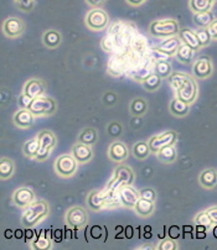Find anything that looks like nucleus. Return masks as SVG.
Listing matches in <instances>:
<instances>
[{
	"mask_svg": "<svg viewBox=\"0 0 217 250\" xmlns=\"http://www.w3.org/2000/svg\"><path fill=\"white\" fill-rule=\"evenodd\" d=\"M170 84L176 91L177 98L188 104H193L197 98V83L193 77L184 73H174L169 77Z\"/></svg>",
	"mask_w": 217,
	"mask_h": 250,
	"instance_id": "nucleus-1",
	"label": "nucleus"
},
{
	"mask_svg": "<svg viewBox=\"0 0 217 250\" xmlns=\"http://www.w3.org/2000/svg\"><path fill=\"white\" fill-rule=\"evenodd\" d=\"M48 212H50V208L45 201H34L29 207L25 208V212L22 213V224L26 228L35 226L47 217Z\"/></svg>",
	"mask_w": 217,
	"mask_h": 250,
	"instance_id": "nucleus-2",
	"label": "nucleus"
},
{
	"mask_svg": "<svg viewBox=\"0 0 217 250\" xmlns=\"http://www.w3.org/2000/svg\"><path fill=\"white\" fill-rule=\"evenodd\" d=\"M149 31L155 38H172L179 34V22L174 19L156 20L150 24Z\"/></svg>",
	"mask_w": 217,
	"mask_h": 250,
	"instance_id": "nucleus-3",
	"label": "nucleus"
},
{
	"mask_svg": "<svg viewBox=\"0 0 217 250\" xmlns=\"http://www.w3.org/2000/svg\"><path fill=\"white\" fill-rule=\"evenodd\" d=\"M32 114L35 117H41V115H51L56 112L57 105L56 102L47 96H41L32 101L31 105L29 106Z\"/></svg>",
	"mask_w": 217,
	"mask_h": 250,
	"instance_id": "nucleus-4",
	"label": "nucleus"
},
{
	"mask_svg": "<svg viewBox=\"0 0 217 250\" xmlns=\"http://www.w3.org/2000/svg\"><path fill=\"white\" fill-rule=\"evenodd\" d=\"M134 182V172L129 166L121 165L115 168L114 178L110 181L108 188L112 191H118L122 186L131 185Z\"/></svg>",
	"mask_w": 217,
	"mask_h": 250,
	"instance_id": "nucleus-5",
	"label": "nucleus"
},
{
	"mask_svg": "<svg viewBox=\"0 0 217 250\" xmlns=\"http://www.w3.org/2000/svg\"><path fill=\"white\" fill-rule=\"evenodd\" d=\"M78 161L73 157V155L65 154L61 155L55 161V171L61 177H71L77 171Z\"/></svg>",
	"mask_w": 217,
	"mask_h": 250,
	"instance_id": "nucleus-6",
	"label": "nucleus"
},
{
	"mask_svg": "<svg viewBox=\"0 0 217 250\" xmlns=\"http://www.w3.org/2000/svg\"><path fill=\"white\" fill-rule=\"evenodd\" d=\"M38 138L39 141H40V149H39V152L35 159L38 161H43V160H46L50 156L51 151L54 150L55 145L57 143V139L56 135L50 130H43L39 134Z\"/></svg>",
	"mask_w": 217,
	"mask_h": 250,
	"instance_id": "nucleus-7",
	"label": "nucleus"
},
{
	"mask_svg": "<svg viewBox=\"0 0 217 250\" xmlns=\"http://www.w3.org/2000/svg\"><path fill=\"white\" fill-rule=\"evenodd\" d=\"M108 21H109V18L107 13L99 8L92 9L86 16V25L94 31H101L106 29L108 26Z\"/></svg>",
	"mask_w": 217,
	"mask_h": 250,
	"instance_id": "nucleus-8",
	"label": "nucleus"
},
{
	"mask_svg": "<svg viewBox=\"0 0 217 250\" xmlns=\"http://www.w3.org/2000/svg\"><path fill=\"white\" fill-rule=\"evenodd\" d=\"M87 221H88V214H87L86 209L80 206L70 208L66 213V222L73 229H80L85 227Z\"/></svg>",
	"mask_w": 217,
	"mask_h": 250,
	"instance_id": "nucleus-9",
	"label": "nucleus"
},
{
	"mask_svg": "<svg viewBox=\"0 0 217 250\" xmlns=\"http://www.w3.org/2000/svg\"><path fill=\"white\" fill-rule=\"evenodd\" d=\"M176 139H177V134L175 133V131L169 130V131H165V133L159 134V135L153 136V138L148 141V144H149L152 152H153V154H156L161 147L175 144Z\"/></svg>",
	"mask_w": 217,
	"mask_h": 250,
	"instance_id": "nucleus-10",
	"label": "nucleus"
},
{
	"mask_svg": "<svg viewBox=\"0 0 217 250\" xmlns=\"http://www.w3.org/2000/svg\"><path fill=\"white\" fill-rule=\"evenodd\" d=\"M25 31V24L22 19L15 18V16H10L8 19L4 20L3 22V32L5 34L6 38L15 39L19 38L24 34Z\"/></svg>",
	"mask_w": 217,
	"mask_h": 250,
	"instance_id": "nucleus-11",
	"label": "nucleus"
},
{
	"mask_svg": "<svg viewBox=\"0 0 217 250\" xmlns=\"http://www.w3.org/2000/svg\"><path fill=\"white\" fill-rule=\"evenodd\" d=\"M118 196L122 206L128 208H134L135 203L140 198V192L137 191L131 185H127V186H122L118 189Z\"/></svg>",
	"mask_w": 217,
	"mask_h": 250,
	"instance_id": "nucleus-12",
	"label": "nucleus"
},
{
	"mask_svg": "<svg viewBox=\"0 0 217 250\" xmlns=\"http://www.w3.org/2000/svg\"><path fill=\"white\" fill-rule=\"evenodd\" d=\"M194 76L198 80H205V78H209L210 76L214 72V66H212V62L209 57H200V59L196 60L194 62L193 67Z\"/></svg>",
	"mask_w": 217,
	"mask_h": 250,
	"instance_id": "nucleus-13",
	"label": "nucleus"
},
{
	"mask_svg": "<svg viewBox=\"0 0 217 250\" xmlns=\"http://www.w3.org/2000/svg\"><path fill=\"white\" fill-rule=\"evenodd\" d=\"M13 201L18 207L26 208L35 201V193L29 187H20L14 192Z\"/></svg>",
	"mask_w": 217,
	"mask_h": 250,
	"instance_id": "nucleus-14",
	"label": "nucleus"
},
{
	"mask_svg": "<svg viewBox=\"0 0 217 250\" xmlns=\"http://www.w3.org/2000/svg\"><path fill=\"white\" fill-rule=\"evenodd\" d=\"M110 189H103V191H93L89 193L88 198H87V203L88 207L92 210H99L102 209L103 207L107 206L108 197H109Z\"/></svg>",
	"mask_w": 217,
	"mask_h": 250,
	"instance_id": "nucleus-15",
	"label": "nucleus"
},
{
	"mask_svg": "<svg viewBox=\"0 0 217 250\" xmlns=\"http://www.w3.org/2000/svg\"><path fill=\"white\" fill-rule=\"evenodd\" d=\"M108 156L114 163H123L129 156L128 146L122 141H114L108 149Z\"/></svg>",
	"mask_w": 217,
	"mask_h": 250,
	"instance_id": "nucleus-16",
	"label": "nucleus"
},
{
	"mask_svg": "<svg viewBox=\"0 0 217 250\" xmlns=\"http://www.w3.org/2000/svg\"><path fill=\"white\" fill-rule=\"evenodd\" d=\"M72 155L77 160L78 164H87L93 157V151H92L91 145L83 144V143L78 141L77 144L73 145Z\"/></svg>",
	"mask_w": 217,
	"mask_h": 250,
	"instance_id": "nucleus-17",
	"label": "nucleus"
},
{
	"mask_svg": "<svg viewBox=\"0 0 217 250\" xmlns=\"http://www.w3.org/2000/svg\"><path fill=\"white\" fill-rule=\"evenodd\" d=\"M22 93L29 96L30 98L35 99L38 97H41L45 94V84L39 78H31V80H29L25 83L24 92Z\"/></svg>",
	"mask_w": 217,
	"mask_h": 250,
	"instance_id": "nucleus-18",
	"label": "nucleus"
},
{
	"mask_svg": "<svg viewBox=\"0 0 217 250\" xmlns=\"http://www.w3.org/2000/svg\"><path fill=\"white\" fill-rule=\"evenodd\" d=\"M34 117H35V115L32 114V112L30 109L20 108V109L14 114V124H15L18 128L29 129L30 126L34 124Z\"/></svg>",
	"mask_w": 217,
	"mask_h": 250,
	"instance_id": "nucleus-19",
	"label": "nucleus"
},
{
	"mask_svg": "<svg viewBox=\"0 0 217 250\" xmlns=\"http://www.w3.org/2000/svg\"><path fill=\"white\" fill-rule=\"evenodd\" d=\"M182 43V41L180 40L179 36H172V38H168L165 41L160 43V45L156 46L155 48H158L161 52L166 53L168 56H175L177 52V48L180 47V45Z\"/></svg>",
	"mask_w": 217,
	"mask_h": 250,
	"instance_id": "nucleus-20",
	"label": "nucleus"
},
{
	"mask_svg": "<svg viewBox=\"0 0 217 250\" xmlns=\"http://www.w3.org/2000/svg\"><path fill=\"white\" fill-rule=\"evenodd\" d=\"M177 35H179L180 40H181L182 42L189 45L195 51H198L200 48H201V45H200V42H198L197 35H196V32L194 31V30L189 29V27H184V29L180 30Z\"/></svg>",
	"mask_w": 217,
	"mask_h": 250,
	"instance_id": "nucleus-21",
	"label": "nucleus"
},
{
	"mask_svg": "<svg viewBox=\"0 0 217 250\" xmlns=\"http://www.w3.org/2000/svg\"><path fill=\"white\" fill-rule=\"evenodd\" d=\"M198 182L204 188L212 189L217 186V171L215 168H206L198 176Z\"/></svg>",
	"mask_w": 217,
	"mask_h": 250,
	"instance_id": "nucleus-22",
	"label": "nucleus"
},
{
	"mask_svg": "<svg viewBox=\"0 0 217 250\" xmlns=\"http://www.w3.org/2000/svg\"><path fill=\"white\" fill-rule=\"evenodd\" d=\"M154 209H155V203L153 201L145 200V198L140 197L138 200V202L135 203L134 210L139 217H143V218H147V217H150L154 213Z\"/></svg>",
	"mask_w": 217,
	"mask_h": 250,
	"instance_id": "nucleus-23",
	"label": "nucleus"
},
{
	"mask_svg": "<svg viewBox=\"0 0 217 250\" xmlns=\"http://www.w3.org/2000/svg\"><path fill=\"white\" fill-rule=\"evenodd\" d=\"M156 156H158L159 161L164 164H173L174 161H176L177 159V151L176 147L173 145H168V146H164L156 152Z\"/></svg>",
	"mask_w": 217,
	"mask_h": 250,
	"instance_id": "nucleus-24",
	"label": "nucleus"
},
{
	"mask_svg": "<svg viewBox=\"0 0 217 250\" xmlns=\"http://www.w3.org/2000/svg\"><path fill=\"white\" fill-rule=\"evenodd\" d=\"M127 68V63L122 56H113L108 62V72L112 76H122Z\"/></svg>",
	"mask_w": 217,
	"mask_h": 250,
	"instance_id": "nucleus-25",
	"label": "nucleus"
},
{
	"mask_svg": "<svg viewBox=\"0 0 217 250\" xmlns=\"http://www.w3.org/2000/svg\"><path fill=\"white\" fill-rule=\"evenodd\" d=\"M196 52H197V51H195L194 48H191L189 45H186V43L182 42L181 45H180V47L177 48V52L175 56H176V59L179 60L180 62L189 64L194 61Z\"/></svg>",
	"mask_w": 217,
	"mask_h": 250,
	"instance_id": "nucleus-26",
	"label": "nucleus"
},
{
	"mask_svg": "<svg viewBox=\"0 0 217 250\" xmlns=\"http://www.w3.org/2000/svg\"><path fill=\"white\" fill-rule=\"evenodd\" d=\"M189 110H190V104H188L182 99L177 98V97L173 99L172 103H170V112L175 117H185L189 113Z\"/></svg>",
	"mask_w": 217,
	"mask_h": 250,
	"instance_id": "nucleus-27",
	"label": "nucleus"
},
{
	"mask_svg": "<svg viewBox=\"0 0 217 250\" xmlns=\"http://www.w3.org/2000/svg\"><path fill=\"white\" fill-rule=\"evenodd\" d=\"M43 42L48 48L59 47L61 43V34L56 30H48L43 35Z\"/></svg>",
	"mask_w": 217,
	"mask_h": 250,
	"instance_id": "nucleus-28",
	"label": "nucleus"
},
{
	"mask_svg": "<svg viewBox=\"0 0 217 250\" xmlns=\"http://www.w3.org/2000/svg\"><path fill=\"white\" fill-rule=\"evenodd\" d=\"M39 149H40V141H39V138H32L30 140H27L24 144V147H22V151H24V155L29 159H35L36 155H38Z\"/></svg>",
	"mask_w": 217,
	"mask_h": 250,
	"instance_id": "nucleus-29",
	"label": "nucleus"
},
{
	"mask_svg": "<svg viewBox=\"0 0 217 250\" xmlns=\"http://www.w3.org/2000/svg\"><path fill=\"white\" fill-rule=\"evenodd\" d=\"M172 63L166 60H160L154 63V72L161 78H169L172 76Z\"/></svg>",
	"mask_w": 217,
	"mask_h": 250,
	"instance_id": "nucleus-30",
	"label": "nucleus"
},
{
	"mask_svg": "<svg viewBox=\"0 0 217 250\" xmlns=\"http://www.w3.org/2000/svg\"><path fill=\"white\" fill-rule=\"evenodd\" d=\"M14 170H15V165L14 161L9 157H3L0 161V176L3 180H8L13 176Z\"/></svg>",
	"mask_w": 217,
	"mask_h": 250,
	"instance_id": "nucleus-31",
	"label": "nucleus"
},
{
	"mask_svg": "<svg viewBox=\"0 0 217 250\" xmlns=\"http://www.w3.org/2000/svg\"><path fill=\"white\" fill-rule=\"evenodd\" d=\"M215 20L214 14L210 11H204V13H196L194 15V22L198 27H209L210 24Z\"/></svg>",
	"mask_w": 217,
	"mask_h": 250,
	"instance_id": "nucleus-32",
	"label": "nucleus"
},
{
	"mask_svg": "<svg viewBox=\"0 0 217 250\" xmlns=\"http://www.w3.org/2000/svg\"><path fill=\"white\" fill-rule=\"evenodd\" d=\"M32 248L40 250H46L51 248V239L47 237V231L43 230V229L40 231V234L32 242Z\"/></svg>",
	"mask_w": 217,
	"mask_h": 250,
	"instance_id": "nucleus-33",
	"label": "nucleus"
},
{
	"mask_svg": "<svg viewBox=\"0 0 217 250\" xmlns=\"http://www.w3.org/2000/svg\"><path fill=\"white\" fill-rule=\"evenodd\" d=\"M191 11L194 14L196 13H204V11H210L214 6V3H211L210 0H190Z\"/></svg>",
	"mask_w": 217,
	"mask_h": 250,
	"instance_id": "nucleus-34",
	"label": "nucleus"
},
{
	"mask_svg": "<svg viewBox=\"0 0 217 250\" xmlns=\"http://www.w3.org/2000/svg\"><path fill=\"white\" fill-rule=\"evenodd\" d=\"M129 109H130V113L134 115V117H140V115H143L147 112L148 104L143 98H135L131 101L130 108H129Z\"/></svg>",
	"mask_w": 217,
	"mask_h": 250,
	"instance_id": "nucleus-35",
	"label": "nucleus"
},
{
	"mask_svg": "<svg viewBox=\"0 0 217 250\" xmlns=\"http://www.w3.org/2000/svg\"><path fill=\"white\" fill-rule=\"evenodd\" d=\"M150 152H152V150H150L149 144L145 143V141H139V143L134 144V146H133V155L139 160L147 159L150 155Z\"/></svg>",
	"mask_w": 217,
	"mask_h": 250,
	"instance_id": "nucleus-36",
	"label": "nucleus"
},
{
	"mask_svg": "<svg viewBox=\"0 0 217 250\" xmlns=\"http://www.w3.org/2000/svg\"><path fill=\"white\" fill-rule=\"evenodd\" d=\"M78 141L87 145L94 144L97 141V131L93 128L83 129L78 135Z\"/></svg>",
	"mask_w": 217,
	"mask_h": 250,
	"instance_id": "nucleus-37",
	"label": "nucleus"
},
{
	"mask_svg": "<svg viewBox=\"0 0 217 250\" xmlns=\"http://www.w3.org/2000/svg\"><path fill=\"white\" fill-rule=\"evenodd\" d=\"M153 71H152V66H150V61L145 62V63L140 64L139 68L135 71L134 73V78L137 81H139V82H144L145 80H147L148 77H149L150 75H153Z\"/></svg>",
	"mask_w": 217,
	"mask_h": 250,
	"instance_id": "nucleus-38",
	"label": "nucleus"
},
{
	"mask_svg": "<svg viewBox=\"0 0 217 250\" xmlns=\"http://www.w3.org/2000/svg\"><path fill=\"white\" fill-rule=\"evenodd\" d=\"M161 80H163V78L159 77V76L154 72L153 75H150L149 77L143 82V87H144L147 91L154 92L161 85Z\"/></svg>",
	"mask_w": 217,
	"mask_h": 250,
	"instance_id": "nucleus-39",
	"label": "nucleus"
},
{
	"mask_svg": "<svg viewBox=\"0 0 217 250\" xmlns=\"http://www.w3.org/2000/svg\"><path fill=\"white\" fill-rule=\"evenodd\" d=\"M117 46H119L118 42V38L114 36V35L108 34L105 39L102 40V48L106 51V52H114Z\"/></svg>",
	"mask_w": 217,
	"mask_h": 250,
	"instance_id": "nucleus-40",
	"label": "nucleus"
},
{
	"mask_svg": "<svg viewBox=\"0 0 217 250\" xmlns=\"http://www.w3.org/2000/svg\"><path fill=\"white\" fill-rule=\"evenodd\" d=\"M195 32L196 35H197L198 42H200L201 47L210 45V42H211L212 40V36L209 31V27H198Z\"/></svg>",
	"mask_w": 217,
	"mask_h": 250,
	"instance_id": "nucleus-41",
	"label": "nucleus"
},
{
	"mask_svg": "<svg viewBox=\"0 0 217 250\" xmlns=\"http://www.w3.org/2000/svg\"><path fill=\"white\" fill-rule=\"evenodd\" d=\"M195 223L196 224H201V226H205L207 229H209L211 226H214V222H212L211 217L209 216L207 210L198 213L197 216L195 217Z\"/></svg>",
	"mask_w": 217,
	"mask_h": 250,
	"instance_id": "nucleus-42",
	"label": "nucleus"
},
{
	"mask_svg": "<svg viewBox=\"0 0 217 250\" xmlns=\"http://www.w3.org/2000/svg\"><path fill=\"white\" fill-rule=\"evenodd\" d=\"M156 248L159 250H176L179 247H177V243L174 239H172V238H164L156 245Z\"/></svg>",
	"mask_w": 217,
	"mask_h": 250,
	"instance_id": "nucleus-43",
	"label": "nucleus"
},
{
	"mask_svg": "<svg viewBox=\"0 0 217 250\" xmlns=\"http://www.w3.org/2000/svg\"><path fill=\"white\" fill-rule=\"evenodd\" d=\"M15 3L20 10L30 11L35 5V0H15Z\"/></svg>",
	"mask_w": 217,
	"mask_h": 250,
	"instance_id": "nucleus-44",
	"label": "nucleus"
},
{
	"mask_svg": "<svg viewBox=\"0 0 217 250\" xmlns=\"http://www.w3.org/2000/svg\"><path fill=\"white\" fill-rule=\"evenodd\" d=\"M32 101H34V99L30 98V97L26 96L25 93H22V94H20L19 98H18V104H19L20 108H24V109H29V106L31 105Z\"/></svg>",
	"mask_w": 217,
	"mask_h": 250,
	"instance_id": "nucleus-45",
	"label": "nucleus"
},
{
	"mask_svg": "<svg viewBox=\"0 0 217 250\" xmlns=\"http://www.w3.org/2000/svg\"><path fill=\"white\" fill-rule=\"evenodd\" d=\"M140 197L145 198V200H149V201H153L155 202V198H156V193L153 188H144L140 191Z\"/></svg>",
	"mask_w": 217,
	"mask_h": 250,
	"instance_id": "nucleus-46",
	"label": "nucleus"
},
{
	"mask_svg": "<svg viewBox=\"0 0 217 250\" xmlns=\"http://www.w3.org/2000/svg\"><path fill=\"white\" fill-rule=\"evenodd\" d=\"M105 228V227H101V226H93L91 228V231H89V233H91V237H92V239L93 240H99L101 239V238H102V229Z\"/></svg>",
	"mask_w": 217,
	"mask_h": 250,
	"instance_id": "nucleus-47",
	"label": "nucleus"
},
{
	"mask_svg": "<svg viewBox=\"0 0 217 250\" xmlns=\"http://www.w3.org/2000/svg\"><path fill=\"white\" fill-rule=\"evenodd\" d=\"M180 233H181V231H180L179 227L172 226L169 228V230H168V237L172 238V239H174V240H176V239H179L180 235H181Z\"/></svg>",
	"mask_w": 217,
	"mask_h": 250,
	"instance_id": "nucleus-48",
	"label": "nucleus"
},
{
	"mask_svg": "<svg viewBox=\"0 0 217 250\" xmlns=\"http://www.w3.org/2000/svg\"><path fill=\"white\" fill-rule=\"evenodd\" d=\"M209 31L212 36V40H217V19H215L214 21L210 24Z\"/></svg>",
	"mask_w": 217,
	"mask_h": 250,
	"instance_id": "nucleus-49",
	"label": "nucleus"
},
{
	"mask_svg": "<svg viewBox=\"0 0 217 250\" xmlns=\"http://www.w3.org/2000/svg\"><path fill=\"white\" fill-rule=\"evenodd\" d=\"M207 213H209V216L211 217L212 222L214 224H217V206H214V207H210L207 209Z\"/></svg>",
	"mask_w": 217,
	"mask_h": 250,
	"instance_id": "nucleus-50",
	"label": "nucleus"
},
{
	"mask_svg": "<svg viewBox=\"0 0 217 250\" xmlns=\"http://www.w3.org/2000/svg\"><path fill=\"white\" fill-rule=\"evenodd\" d=\"M133 235H134V229H133V227L127 226V228L124 229V237H126L127 239H131Z\"/></svg>",
	"mask_w": 217,
	"mask_h": 250,
	"instance_id": "nucleus-51",
	"label": "nucleus"
},
{
	"mask_svg": "<svg viewBox=\"0 0 217 250\" xmlns=\"http://www.w3.org/2000/svg\"><path fill=\"white\" fill-rule=\"evenodd\" d=\"M147 0H127V3L131 6H139L142 4H144Z\"/></svg>",
	"mask_w": 217,
	"mask_h": 250,
	"instance_id": "nucleus-52",
	"label": "nucleus"
},
{
	"mask_svg": "<svg viewBox=\"0 0 217 250\" xmlns=\"http://www.w3.org/2000/svg\"><path fill=\"white\" fill-rule=\"evenodd\" d=\"M24 234H25V238H26V242H27V239L31 240L32 238L35 237V234H34V230H31V229H29V228H27L26 230H25Z\"/></svg>",
	"mask_w": 217,
	"mask_h": 250,
	"instance_id": "nucleus-53",
	"label": "nucleus"
},
{
	"mask_svg": "<svg viewBox=\"0 0 217 250\" xmlns=\"http://www.w3.org/2000/svg\"><path fill=\"white\" fill-rule=\"evenodd\" d=\"M105 0H86V3L91 6H97L99 4H102Z\"/></svg>",
	"mask_w": 217,
	"mask_h": 250,
	"instance_id": "nucleus-54",
	"label": "nucleus"
},
{
	"mask_svg": "<svg viewBox=\"0 0 217 250\" xmlns=\"http://www.w3.org/2000/svg\"><path fill=\"white\" fill-rule=\"evenodd\" d=\"M193 230H194V227H191V226L182 227V231H184V233H193Z\"/></svg>",
	"mask_w": 217,
	"mask_h": 250,
	"instance_id": "nucleus-55",
	"label": "nucleus"
},
{
	"mask_svg": "<svg viewBox=\"0 0 217 250\" xmlns=\"http://www.w3.org/2000/svg\"><path fill=\"white\" fill-rule=\"evenodd\" d=\"M11 233H13V230H10V229H6L5 230V238H8V239H10L11 237H13V234H11Z\"/></svg>",
	"mask_w": 217,
	"mask_h": 250,
	"instance_id": "nucleus-56",
	"label": "nucleus"
},
{
	"mask_svg": "<svg viewBox=\"0 0 217 250\" xmlns=\"http://www.w3.org/2000/svg\"><path fill=\"white\" fill-rule=\"evenodd\" d=\"M14 237L18 238V239H19V238H22V230H16L15 233H14Z\"/></svg>",
	"mask_w": 217,
	"mask_h": 250,
	"instance_id": "nucleus-57",
	"label": "nucleus"
},
{
	"mask_svg": "<svg viewBox=\"0 0 217 250\" xmlns=\"http://www.w3.org/2000/svg\"><path fill=\"white\" fill-rule=\"evenodd\" d=\"M138 249H158L156 247H150V245H143V247H139Z\"/></svg>",
	"mask_w": 217,
	"mask_h": 250,
	"instance_id": "nucleus-58",
	"label": "nucleus"
},
{
	"mask_svg": "<svg viewBox=\"0 0 217 250\" xmlns=\"http://www.w3.org/2000/svg\"><path fill=\"white\" fill-rule=\"evenodd\" d=\"M212 233H214V237L217 239V224H215L214 229H212Z\"/></svg>",
	"mask_w": 217,
	"mask_h": 250,
	"instance_id": "nucleus-59",
	"label": "nucleus"
},
{
	"mask_svg": "<svg viewBox=\"0 0 217 250\" xmlns=\"http://www.w3.org/2000/svg\"><path fill=\"white\" fill-rule=\"evenodd\" d=\"M144 231H152V228L150 227H144Z\"/></svg>",
	"mask_w": 217,
	"mask_h": 250,
	"instance_id": "nucleus-60",
	"label": "nucleus"
},
{
	"mask_svg": "<svg viewBox=\"0 0 217 250\" xmlns=\"http://www.w3.org/2000/svg\"><path fill=\"white\" fill-rule=\"evenodd\" d=\"M210 1H211V3H214V4L216 3V0H210Z\"/></svg>",
	"mask_w": 217,
	"mask_h": 250,
	"instance_id": "nucleus-61",
	"label": "nucleus"
}]
</instances>
